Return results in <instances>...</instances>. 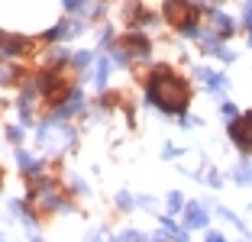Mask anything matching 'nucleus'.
Masks as SVG:
<instances>
[{"instance_id":"obj_19","label":"nucleus","mask_w":252,"mask_h":242,"mask_svg":"<svg viewBox=\"0 0 252 242\" xmlns=\"http://www.w3.org/2000/svg\"><path fill=\"white\" fill-rule=\"evenodd\" d=\"M207 242H226V239H223V236H217V233H214V236H207Z\"/></svg>"},{"instance_id":"obj_16","label":"nucleus","mask_w":252,"mask_h":242,"mask_svg":"<svg viewBox=\"0 0 252 242\" xmlns=\"http://www.w3.org/2000/svg\"><path fill=\"white\" fill-rule=\"evenodd\" d=\"M65 7H68V10H81L84 0H65Z\"/></svg>"},{"instance_id":"obj_4","label":"nucleus","mask_w":252,"mask_h":242,"mask_svg":"<svg viewBox=\"0 0 252 242\" xmlns=\"http://www.w3.org/2000/svg\"><path fill=\"white\" fill-rule=\"evenodd\" d=\"M197 78L204 81V88H207V91H214V94L226 91V81H223L217 71H210V68H200V71H197Z\"/></svg>"},{"instance_id":"obj_21","label":"nucleus","mask_w":252,"mask_h":242,"mask_svg":"<svg viewBox=\"0 0 252 242\" xmlns=\"http://www.w3.org/2000/svg\"><path fill=\"white\" fill-rule=\"evenodd\" d=\"M249 42H252V36H249Z\"/></svg>"},{"instance_id":"obj_6","label":"nucleus","mask_w":252,"mask_h":242,"mask_svg":"<svg viewBox=\"0 0 252 242\" xmlns=\"http://www.w3.org/2000/svg\"><path fill=\"white\" fill-rule=\"evenodd\" d=\"M20 49H23V39L7 36V32H0V52H3V55H16Z\"/></svg>"},{"instance_id":"obj_7","label":"nucleus","mask_w":252,"mask_h":242,"mask_svg":"<svg viewBox=\"0 0 252 242\" xmlns=\"http://www.w3.org/2000/svg\"><path fill=\"white\" fill-rule=\"evenodd\" d=\"M210 23H214V32H217V36H230V32H233V23H230V16L214 13V16H210Z\"/></svg>"},{"instance_id":"obj_9","label":"nucleus","mask_w":252,"mask_h":242,"mask_svg":"<svg viewBox=\"0 0 252 242\" xmlns=\"http://www.w3.org/2000/svg\"><path fill=\"white\" fill-rule=\"evenodd\" d=\"M16 161H20V168H23V171H39V161L32 158L30 152H16Z\"/></svg>"},{"instance_id":"obj_13","label":"nucleus","mask_w":252,"mask_h":242,"mask_svg":"<svg viewBox=\"0 0 252 242\" xmlns=\"http://www.w3.org/2000/svg\"><path fill=\"white\" fill-rule=\"evenodd\" d=\"M168 210H171V213L185 210V197H181V194H168Z\"/></svg>"},{"instance_id":"obj_14","label":"nucleus","mask_w":252,"mask_h":242,"mask_svg":"<svg viewBox=\"0 0 252 242\" xmlns=\"http://www.w3.org/2000/svg\"><path fill=\"white\" fill-rule=\"evenodd\" d=\"M88 242H110V236H107V229H94L88 236Z\"/></svg>"},{"instance_id":"obj_5","label":"nucleus","mask_w":252,"mask_h":242,"mask_svg":"<svg viewBox=\"0 0 252 242\" xmlns=\"http://www.w3.org/2000/svg\"><path fill=\"white\" fill-rule=\"evenodd\" d=\"M185 220H188V226L200 229L204 223H207V210H204V204H191V207H185Z\"/></svg>"},{"instance_id":"obj_10","label":"nucleus","mask_w":252,"mask_h":242,"mask_svg":"<svg viewBox=\"0 0 252 242\" xmlns=\"http://www.w3.org/2000/svg\"><path fill=\"white\" fill-rule=\"evenodd\" d=\"M117 242H152V239H146V236L136 233V229H126V233L117 236Z\"/></svg>"},{"instance_id":"obj_2","label":"nucleus","mask_w":252,"mask_h":242,"mask_svg":"<svg viewBox=\"0 0 252 242\" xmlns=\"http://www.w3.org/2000/svg\"><path fill=\"white\" fill-rule=\"evenodd\" d=\"M165 20L171 23V26H191L194 20V7H191V0H165Z\"/></svg>"},{"instance_id":"obj_12","label":"nucleus","mask_w":252,"mask_h":242,"mask_svg":"<svg viewBox=\"0 0 252 242\" xmlns=\"http://www.w3.org/2000/svg\"><path fill=\"white\" fill-rule=\"evenodd\" d=\"M236 181L239 184H252V165H239L236 168Z\"/></svg>"},{"instance_id":"obj_3","label":"nucleus","mask_w":252,"mask_h":242,"mask_svg":"<svg viewBox=\"0 0 252 242\" xmlns=\"http://www.w3.org/2000/svg\"><path fill=\"white\" fill-rule=\"evenodd\" d=\"M230 136H233V142H236L239 149L249 152V149H252V113H249V117H239L236 123L230 126Z\"/></svg>"},{"instance_id":"obj_15","label":"nucleus","mask_w":252,"mask_h":242,"mask_svg":"<svg viewBox=\"0 0 252 242\" xmlns=\"http://www.w3.org/2000/svg\"><path fill=\"white\" fill-rule=\"evenodd\" d=\"M71 61H74V65H88L91 55H88V52H78V55H71Z\"/></svg>"},{"instance_id":"obj_18","label":"nucleus","mask_w":252,"mask_h":242,"mask_svg":"<svg viewBox=\"0 0 252 242\" xmlns=\"http://www.w3.org/2000/svg\"><path fill=\"white\" fill-rule=\"evenodd\" d=\"M246 23H249V26H252V0H249V3H246Z\"/></svg>"},{"instance_id":"obj_17","label":"nucleus","mask_w":252,"mask_h":242,"mask_svg":"<svg viewBox=\"0 0 252 242\" xmlns=\"http://www.w3.org/2000/svg\"><path fill=\"white\" fill-rule=\"evenodd\" d=\"M223 117H236V107L233 103H223Z\"/></svg>"},{"instance_id":"obj_11","label":"nucleus","mask_w":252,"mask_h":242,"mask_svg":"<svg viewBox=\"0 0 252 242\" xmlns=\"http://www.w3.org/2000/svg\"><path fill=\"white\" fill-rule=\"evenodd\" d=\"M107 71H110V61L100 59V61H97V88H104V84H107Z\"/></svg>"},{"instance_id":"obj_1","label":"nucleus","mask_w":252,"mask_h":242,"mask_svg":"<svg viewBox=\"0 0 252 242\" xmlns=\"http://www.w3.org/2000/svg\"><path fill=\"white\" fill-rule=\"evenodd\" d=\"M149 97H152V103L162 107V110L181 113V110H185V103H188V88L181 84V81L162 74V78H156L152 84H149Z\"/></svg>"},{"instance_id":"obj_22","label":"nucleus","mask_w":252,"mask_h":242,"mask_svg":"<svg viewBox=\"0 0 252 242\" xmlns=\"http://www.w3.org/2000/svg\"><path fill=\"white\" fill-rule=\"evenodd\" d=\"M0 242H3V239H0Z\"/></svg>"},{"instance_id":"obj_20","label":"nucleus","mask_w":252,"mask_h":242,"mask_svg":"<svg viewBox=\"0 0 252 242\" xmlns=\"http://www.w3.org/2000/svg\"><path fill=\"white\" fill-rule=\"evenodd\" d=\"M175 242H188V239H185V233H181V236H175Z\"/></svg>"},{"instance_id":"obj_8","label":"nucleus","mask_w":252,"mask_h":242,"mask_svg":"<svg viewBox=\"0 0 252 242\" xmlns=\"http://www.w3.org/2000/svg\"><path fill=\"white\" fill-rule=\"evenodd\" d=\"M81 103H84L81 91H74V94H68V100H65V107H62V113H59V117H68V113H78V110H81Z\"/></svg>"}]
</instances>
